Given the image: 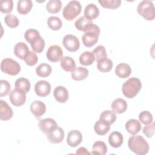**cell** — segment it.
<instances>
[{
	"label": "cell",
	"mask_w": 155,
	"mask_h": 155,
	"mask_svg": "<svg viewBox=\"0 0 155 155\" xmlns=\"http://www.w3.org/2000/svg\"><path fill=\"white\" fill-rule=\"evenodd\" d=\"M76 154H90V153L88 151V150L83 147L79 148L76 152Z\"/></svg>",
	"instance_id": "obj_45"
},
{
	"label": "cell",
	"mask_w": 155,
	"mask_h": 155,
	"mask_svg": "<svg viewBox=\"0 0 155 155\" xmlns=\"http://www.w3.org/2000/svg\"><path fill=\"white\" fill-rule=\"evenodd\" d=\"M32 7L33 2L31 0H19L17 3V10L21 15L27 14Z\"/></svg>",
	"instance_id": "obj_25"
},
{
	"label": "cell",
	"mask_w": 155,
	"mask_h": 155,
	"mask_svg": "<svg viewBox=\"0 0 155 155\" xmlns=\"http://www.w3.org/2000/svg\"><path fill=\"white\" fill-rule=\"evenodd\" d=\"M62 7V2L60 0H50L46 4L47 10L50 13H58Z\"/></svg>",
	"instance_id": "obj_35"
},
{
	"label": "cell",
	"mask_w": 155,
	"mask_h": 155,
	"mask_svg": "<svg viewBox=\"0 0 155 155\" xmlns=\"http://www.w3.org/2000/svg\"><path fill=\"white\" fill-rule=\"evenodd\" d=\"M64 47L69 51L74 52L77 51L80 47V42L79 39L74 35H67L62 40Z\"/></svg>",
	"instance_id": "obj_8"
},
{
	"label": "cell",
	"mask_w": 155,
	"mask_h": 155,
	"mask_svg": "<svg viewBox=\"0 0 155 155\" xmlns=\"http://www.w3.org/2000/svg\"><path fill=\"white\" fill-rule=\"evenodd\" d=\"M123 141V136L119 131H113L109 135L108 142L113 148H117L120 147L122 145Z\"/></svg>",
	"instance_id": "obj_20"
},
{
	"label": "cell",
	"mask_w": 155,
	"mask_h": 155,
	"mask_svg": "<svg viewBox=\"0 0 155 155\" xmlns=\"http://www.w3.org/2000/svg\"><path fill=\"white\" fill-rule=\"evenodd\" d=\"M52 71L51 67L47 64L42 63L36 68V73L38 76L42 78H46L50 75Z\"/></svg>",
	"instance_id": "obj_32"
},
{
	"label": "cell",
	"mask_w": 155,
	"mask_h": 155,
	"mask_svg": "<svg viewBox=\"0 0 155 155\" xmlns=\"http://www.w3.org/2000/svg\"><path fill=\"white\" fill-rule=\"evenodd\" d=\"M107 153V146L105 142L99 140L95 142L93 145V154L104 155Z\"/></svg>",
	"instance_id": "obj_33"
},
{
	"label": "cell",
	"mask_w": 155,
	"mask_h": 155,
	"mask_svg": "<svg viewBox=\"0 0 155 155\" xmlns=\"http://www.w3.org/2000/svg\"><path fill=\"white\" fill-rule=\"evenodd\" d=\"M16 88L24 91L25 93H28L31 87V84L28 79L24 78H19L16 79L15 84Z\"/></svg>",
	"instance_id": "obj_31"
},
{
	"label": "cell",
	"mask_w": 155,
	"mask_h": 155,
	"mask_svg": "<svg viewBox=\"0 0 155 155\" xmlns=\"http://www.w3.org/2000/svg\"><path fill=\"white\" fill-rule=\"evenodd\" d=\"M27 42L30 44L32 50L38 53H41L45 47V41L40 36V34L35 36Z\"/></svg>",
	"instance_id": "obj_13"
},
{
	"label": "cell",
	"mask_w": 155,
	"mask_h": 155,
	"mask_svg": "<svg viewBox=\"0 0 155 155\" xmlns=\"http://www.w3.org/2000/svg\"><path fill=\"white\" fill-rule=\"evenodd\" d=\"M30 111L36 118H39L45 113L46 105L41 101H35L30 105Z\"/></svg>",
	"instance_id": "obj_14"
},
{
	"label": "cell",
	"mask_w": 155,
	"mask_h": 155,
	"mask_svg": "<svg viewBox=\"0 0 155 155\" xmlns=\"http://www.w3.org/2000/svg\"><path fill=\"white\" fill-rule=\"evenodd\" d=\"M81 10L82 6L79 1H71L63 8L62 15L66 20L72 21L81 13Z\"/></svg>",
	"instance_id": "obj_5"
},
{
	"label": "cell",
	"mask_w": 155,
	"mask_h": 155,
	"mask_svg": "<svg viewBox=\"0 0 155 155\" xmlns=\"http://www.w3.org/2000/svg\"><path fill=\"white\" fill-rule=\"evenodd\" d=\"M51 91V85L46 81H39L35 85V91L39 97L48 96Z\"/></svg>",
	"instance_id": "obj_11"
},
{
	"label": "cell",
	"mask_w": 155,
	"mask_h": 155,
	"mask_svg": "<svg viewBox=\"0 0 155 155\" xmlns=\"http://www.w3.org/2000/svg\"><path fill=\"white\" fill-rule=\"evenodd\" d=\"M96 62L100 61L107 58L105 48L103 45H98L93 51Z\"/></svg>",
	"instance_id": "obj_37"
},
{
	"label": "cell",
	"mask_w": 155,
	"mask_h": 155,
	"mask_svg": "<svg viewBox=\"0 0 155 155\" xmlns=\"http://www.w3.org/2000/svg\"><path fill=\"white\" fill-rule=\"evenodd\" d=\"M99 4L106 8L115 9L118 8L121 4L120 0H99Z\"/></svg>",
	"instance_id": "obj_38"
},
{
	"label": "cell",
	"mask_w": 155,
	"mask_h": 155,
	"mask_svg": "<svg viewBox=\"0 0 155 155\" xmlns=\"http://www.w3.org/2000/svg\"><path fill=\"white\" fill-rule=\"evenodd\" d=\"M95 60V57L93 52L86 51L82 53L79 56V62L81 65L88 66L91 65Z\"/></svg>",
	"instance_id": "obj_29"
},
{
	"label": "cell",
	"mask_w": 155,
	"mask_h": 155,
	"mask_svg": "<svg viewBox=\"0 0 155 155\" xmlns=\"http://www.w3.org/2000/svg\"><path fill=\"white\" fill-rule=\"evenodd\" d=\"M13 115V111L8 104L3 100H0V119L2 120H10Z\"/></svg>",
	"instance_id": "obj_15"
},
{
	"label": "cell",
	"mask_w": 155,
	"mask_h": 155,
	"mask_svg": "<svg viewBox=\"0 0 155 155\" xmlns=\"http://www.w3.org/2000/svg\"><path fill=\"white\" fill-rule=\"evenodd\" d=\"M99 119L109 125L113 124L116 120V115L111 110H105L101 114Z\"/></svg>",
	"instance_id": "obj_30"
},
{
	"label": "cell",
	"mask_w": 155,
	"mask_h": 155,
	"mask_svg": "<svg viewBox=\"0 0 155 155\" xmlns=\"http://www.w3.org/2000/svg\"><path fill=\"white\" fill-rule=\"evenodd\" d=\"M53 96L55 99L60 103H65L68 99V92L67 88L63 86L56 87L53 91Z\"/></svg>",
	"instance_id": "obj_17"
},
{
	"label": "cell",
	"mask_w": 155,
	"mask_h": 155,
	"mask_svg": "<svg viewBox=\"0 0 155 155\" xmlns=\"http://www.w3.org/2000/svg\"><path fill=\"white\" fill-rule=\"evenodd\" d=\"M4 22L8 27L12 28L17 27L19 24L18 18L16 16L10 13L7 15L5 16Z\"/></svg>",
	"instance_id": "obj_39"
},
{
	"label": "cell",
	"mask_w": 155,
	"mask_h": 155,
	"mask_svg": "<svg viewBox=\"0 0 155 155\" xmlns=\"http://www.w3.org/2000/svg\"><path fill=\"white\" fill-rule=\"evenodd\" d=\"M82 140L81 133L77 130L70 131L67 137V143L71 147H76L79 145Z\"/></svg>",
	"instance_id": "obj_12"
},
{
	"label": "cell",
	"mask_w": 155,
	"mask_h": 155,
	"mask_svg": "<svg viewBox=\"0 0 155 155\" xmlns=\"http://www.w3.org/2000/svg\"><path fill=\"white\" fill-rule=\"evenodd\" d=\"M13 7L12 0H2L0 1V10L4 13H10Z\"/></svg>",
	"instance_id": "obj_41"
},
{
	"label": "cell",
	"mask_w": 155,
	"mask_h": 155,
	"mask_svg": "<svg viewBox=\"0 0 155 155\" xmlns=\"http://www.w3.org/2000/svg\"><path fill=\"white\" fill-rule=\"evenodd\" d=\"M2 71L10 76L17 75L21 71L20 65L11 58H5L1 63Z\"/></svg>",
	"instance_id": "obj_6"
},
{
	"label": "cell",
	"mask_w": 155,
	"mask_h": 155,
	"mask_svg": "<svg viewBox=\"0 0 155 155\" xmlns=\"http://www.w3.org/2000/svg\"><path fill=\"white\" fill-rule=\"evenodd\" d=\"M1 89H0V96L3 97L7 95L10 92V83L6 80H1Z\"/></svg>",
	"instance_id": "obj_43"
},
{
	"label": "cell",
	"mask_w": 155,
	"mask_h": 155,
	"mask_svg": "<svg viewBox=\"0 0 155 155\" xmlns=\"http://www.w3.org/2000/svg\"><path fill=\"white\" fill-rule=\"evenodd\" d=\"M142 125L140 122L134 119L128 120L125 124L126 130L131 134L135 135L137 134L141 130Z\"/></svg>",
	"instance_id": "obj_22"
},
{
	"label": "cell",
	"mask_w": 155,
	"mask_h": 155,
	"mask_svg": "<svg viewBox=\"0 0 155 155\" xmlns=\"http://www.w3.org/2000/svg\"><path fill=\"white\" fill-rule=\"evenodd\" d=\"M24 60L27 65L29 66H33L37 64L38 58L35 52L30 50L25 56Z\"/></svg>",
	"instance_id": "obj_42"
},
{
	"label": "cell",
	"mask_w": 155,
	"mask_h": 155,
	"mask_svg": "<svg viewBox=\"0 0 155 155\" xmlns=\"http://www.w3.org/2000/svg\"><path fill=\"white\" fill-rule=\"evenodd\" d=\"M110 129V125L101 120L100 119L96 122L94 125V130L98 135L103 136L106 134Z\"/></svg>",
	"instance_id": "obj_28"
},
{
	"label": "cell",
	"mask_w": 155,
	"mask_h": 155,
	"mask_svg": "<svg viewBox=\"0 0 155 155\" xmlns=\"http://www.w3.org/2000/svg\"><path fill=\"white\" fill-rule=\"evenodd\" d=\"M113 66V62L108 58H105L103 60L97 62V68L101 72H108L110 71Z\"/></svg>",
	"instance_id": "obj_34"
},
{
	"label": "cell",
	"mask_w": 155,
	"mask_h": 155,
	"mask_svg": "<svg viewBox=\"0 0 155 155\" xmlns=\"http://www.w3.org/2000/svg\"><path fill=\"white\" fill-rule=\"evenodd\" d=\"M63 51L61 47L57 45H51L47 51L46 56L50 62H57L62 58Z\"/></svg>",
	"instance_id": "obj_9"
},
{
	"label": "cell",
	"mask_w": 155,
	"mask_h": 155,
	"mask_svg": "<svg viewBox=\"0 0 155 155\" xmlns=\"http://www.w3.org/2000/svg\"><path fill=\"white\" fill-rule=\"evenodd\" d=\"M38 126L41 131L46 135L58 127L56 122L51 118L41 119L38 122Z\"/></svg>",
	"instance_id": "obj_10"
},
{
	"label": "cell",
	"mask_w": 155,
	"mask_h": 155,
	"mask_svg": "<svg viewBox=\"0 0 155 155\" xmlns=\"http://www.w3.org/2000/svg\"><path fill=\"white\" fill-rule=\"evenodd\" d=\"M61 67L65 71L71 72L76 68L74 60L70 56H64L61 59Z\"/></svg>",
	"instance_id": "obj_24"
},
{
	"label": "cell",
	"mask_w": 155,
	"mask_h": 155,
	"mask_svg": "<svg viewBox=\"0 0 155 155\" xmlns=\"http://www.w3.org/2000/svg\"><path fill=\"white\" fill-rule=\"evenodd\" d=\"M137 13L147 21H152L155 18V8L152 1L144 0L137 5Z\"/></svg>",
	"instance_id": "obj_4"
},
{
	"label": "cell",
	"mask_w": 155,
	"mask_h": 155,
	"mask_svg": "<svg viewBox=\"0 0 155 155\" xmlns=\"http://www.w3.org/2000/svg\"><path fill=\"white\" fill-rule=\"evenodd\" d=\"M47 24L48 27L53 30H59L62 25L61 19L56 16H50L47 19Z\"/></svg>",
	"instance_id": "obj_36"
},
{
	"label": "cell",
	"mask_w": 155,
	"mask_h": 155,
	"mask_svg": "<svg viewBox=\"0 0 155 155\" xmlns=\"http://www.w3.org/2000/svg\"><path fill=\"white\" fill-rule=\"evenodd\" d=\"M142 88V83L139 79L137 78H130L125 82L122 87L124 95L127 98L134 97L139 92Z\"/></svg>",
	"instance_id": "obj_2"
},
{
	"label": "cell",
	"mask_w": 155,
	"mask_h": 155,
	"mask_svg": "<svg viewBox=\"0 0 155 155\" xmlns=\"http://www.w3.org/2000/svg\"><path fill=\"white\" fill-rule=\"evenodd\" d=\"M64 131L61 127H58L54 131L47 134V138L48 141L52 143H61L64 138Z\"/></svg>",
	"instance_id": "obj_16"
},
{
	"label": "cell",
	"mask_w": 155,
	"mask_h": 155,
	"mask_svg": "<svg viewBox=\"0 0 155 155\" xmlns=\"http://www.w3.org/2000/svg\"><path fill=\"white\" fill-rule=\"evenodd\" d=\"M92 24L91 21L87 19L85 16H81L75 21L74 25L78 30L85 32Z\"/></svg>",
	"instance_id": "obj_27"
},
{
	"label": "cell",
	"mask_w": 155,
	"mask_h": 155,
	"mask_svg": "<svg viewBox=\"0 0 155 155\" xmlns=\"http://www.w3.org/2000/svg\"><path fill=\"white\" fill-rule=\"evenodd\" d=\"M127 102L122 98H117L114 99L111 105L113 111L115 113L121 114L124 113L127 109Z\"/></svg>",
	"instance_id": "obj_18"
},
{
	"label": "cell",
	"mask_w": 155,
	"mask_h": 155,
	"mask_svg": "<svg viewBox=\"0 0 155 155\" xmlns=\"http://www.w3.org/2000/svg\"><path fill=\"white\" fill-rule=\"evenodd\" d=\"M143 133L147 137H151L154 134V123L149 124V125L145 126L143 128Z\"/></svg>",
	"instance_id": "obj_44"
},
{
	"label": "cell",
	"mask_w": 155,
	"mask_h": 155,
	"mask_svg": "<svg viewBox=\"0 0 155 155\" xmlns=\"http://www.w3.org/2000/svg\"><path fill=\"white\" fill-rule=\"evenodd\" d=\"M99 34V27L93 23L82 37L84 45L87 47H91L95 45L98 41Z\"/></svg>",
	"instance_id": "obj_3"
},
{
	"label": "cell",
	"mask_w": 155,
	"mask_h": 155,
	"mask_svg": "<svg viewBox=\"0 0 155 155\" xmlns=\"http://www.w3.org/2000/svg\"><path fill=\"white\" fill-rule=\"evenodd\" d=\"M9 99L13 105L20 107L25 102L26 93L24 91L15 88L10 92Z\"/></svg>",
	"instance_id": "obj_7"
},
{
	"label": "cell",
	"mask_w": 155,
	"mask_h": 155,
	"mask_svg": "<svg viewBox=\"0 0 155 155\" xmlns=\"http://www.w3.org/2000/svg\"><path fill=\"white\" fill-rule=\"evenodd\" d=\"M129 149L134 153L139 155H144L148 153L149 145L146 140L140 135L131 136L128 141Z\"/></svg>",
	"instance_id": "obj_1"
},
{
	"label": "cell",
	"mask_w": 155,
	"mask_h": 155,
	"mask_svg": "<svg viewBox=\"0 0 155 155\" xmlns=\"http://www.w3.org/2000/svg\"><path fill=\"white\" fill-rule=\"evenodd\" d=\"M71 78L75 81H82L85 79L88 75V70L84 67H76L71 73Z\"/></svg>",
	"instance_id": "obj_26"
},
{
	"label": "cell",
	"mask_w": 155,
	"mask_h": 155,
	"mask_svg": "<svg viewBox=\"0 0 155 155\" xmlns=\"http://www.w3.org/2000/svg\"><path fill=\"white\" fill-rule=\"evenodd\" d=\"M99 15V10L94 4H88L84 9V16L90 21L96 19Z\"/></svg>",
	"instance_id": "obj_19"
},
{
	"label": "cell",
	"mask_w": 155,
	"mask_h": 155,
	"mask_svg": "<svg viewBox=\"0 0 155 155\" xmlns=\"http://www.w3.org/2000/svg\"><path fill=\"white\" fill-rule=\"evenodd\" d=\"M29 51L28 46L23 42H18L14 47V54L16 56L23 60Z\"/></svg>",
	"instance_id": "obj_23"
},
{
	"label": "cell",
	"mask_w": 155,
	"mask_h": 155,
	"mask_svg": "<svg viewBox=\"0 0 155 155\" xmlns=\"http://www.w3.org/2000/svg\"><path fill=\"white\" fill-rule=\"evenodd\" d=\"M139 119L143 124L147 125L153 122V117L150 112L143 111L139 114Z\"/></svg>",
	"instance_id": "obj_40"
},
{
	"label": "cell",
	"mask_w": 155,
	"mask_h": 155,
	"mask_svg": "<svg viewBox=\"0 0 155 155\" xmlns=\"http://www.w3.org/2000/svg\"><path fill=\"white\" fill-rule=\"evenodd\" d=\"M116 74L120 78H128L131 73L130 66L126 63H120L118 64L115 69Z\"/></svg>",
	"instance_id": "obj_21"
}]
</instances>
